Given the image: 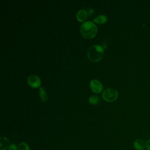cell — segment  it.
Wrapping results in <instances>:
<instances>
[{
    "instance_id": "obj_1",
    "label": "cell",
    "mask_w": 150,
    "mask_h": 150,
    "mask_svg": "<svg viewBox=\"0 0 150 150\" xmlns=\"http://www.w3.org/2000/svg\"><path fill=\"white\" fill-rule=\"evenodd\" d=\"M80 31L81 35L84 38L92 39L97 33V27L93 22L86 21L81 25Z\"/></svg>"
},
{
    "instance_id": "obj_2",
    "label": "cell",
    "mask_w": 150,
    "mask_h": 150,
    "mask_svg": "<svg viewBox=\"0 0 150 150\" xmlns=\"http://www.w3.org/2000/svg\"><path fill=\"white\" fill-rule=\"evenodd\" d=\"M104 56V49L98 45L90 46L87 50V57L93 62H97L102 59Z\"/></svg>"
},
{
    "instance_id": "obj_3",
    "label": "cell",
    "mask_w": 150,
    "mask_h": 150,
    "mask_svg": "<svg viewBox=\"0 0 150 150\" xmlns=\"http://www.w3.org/2000/svg\"><path fill=\"white\" fill-rule=\"evenodd\" d=\"M118 97V91L112 88H107L105 89L102 93V97L107 102H112L116 100Z\"/></svg>"
},
{
    "instance_id": "obj_4",
    "label": "cell",
    "mask_w": 150,
    "mask_h": 150,
    "mask_svg": "<svg viewBox=\"0 0 150 150\" xmlns=\"http://www.w3.org/2000/svg\"><path fill=\"white\" fill-rule=\"evenodd\" d=\"M90 87L95 93H100L103 89L102 83L96 79H92L90 82Z\"/></svg>"
},
{
    "instance_id": "obj_5",
    "label": "cell",
    "mask_w": 150,
    "mask_h": 150,
    "mask_svg": "<svg viewBox=\"0 0 150 150\" xmlns=\"http://www.w3.org/2000/svg\"><path fill=\"white\" fill-rule=\"evenodd\" d=\"M27 82L29 86L33 88L39 87L41 84V80L40 78L35 74L29 76L27 79Z\"/></svg>"
},
{
    "instance_id": "obj_6",
    "label": "cell",
    "mask_w": 150,
    "mask_h": 150,
    "mask_svg": "<svg viewBox=\"0 0 150 150\" xmlns=\"http://www.w3.org/2000/svg\"><path fill=\"white\" fill-rule=\"evenodd\" d=\"M87 12L84 9L79 10L76 13V18L79 22H84L87 17Z\"/></svg>"
},
{
    "instance_id": "obj_7",
    "label": "cell",
    "mask_w": 150,
    "mask_h": 150,
    "mask_svg": "<svg viewBox=\"0 0 150 150\" xmlns=\"http://www.w3.org/2000/svg\"><path fill=\"white\" fill-rule=\"evenodd\" d=\"M134 146L137 150H144L146 146V144L142 139H137L134 142Z\"/></svg>"
},
{
    "instance_id": "obj_8",
    "label": "cell",
    "mask_w": 150,
    "mask_h": 150,
    "mask_svg": "<svg viewBox=\"0 0 150 150\" xmlns=\"http://www.w3.org/2000/svg\"><path fill=\"white\" fill-rule=\"evenodd\" d=\"M9 139L6 137H1L0 138V150H5L9 148Z\"/></svg>"
},
{
    "instance_id": "obj_9",
    "label": "cell",
    "mask_w": 150,
    "mask_h": 150,
    "mask_svg": "<svg viewBox=\"0 0 150 150\" xmlns=\"http://www.w3.org/2000/svg\"><path fill=\"white\" fill-rule=\"evenodd\" d=\"M107 16L104 15H98V16L96 17L94 19V22L97 23H100V24H103L104 23L107 22Z\"/></svg>"
},
{
    "instance_id": "obj_10",
    "label": "cell",
    "mask_w": 150,
    "mask_h": 150,
    "mask_svg": "<svg viewBox=\"0 0 150 150\" xmlns=\"http://www.w3.org/2000/svg\"><path fill=\"white\" fill-rule=\"evenodd\" d=\"M39 96L42 101L45 102L47 100V94L43 87H40L39 88Z\"/></svg>"
},
{
    "instance_id": "obj_11",
    "label": "cell",
    "mask_w": 150,
    "mask_h": 150,
    "mask_svg": "<svg viewBox=\"0 0 150 150\" xmlns=\"http://www.w3.org/2000/svg\"><path fill=\"white\" fill-rule=\"evenodd\" d=\"M18 150H30V148L26 142H22L18 145Z\"/></svg>"
},
{
    "instance_id": "obj_12",
    "label": "cell",
    "mask_w": 150,
    "mask_h": 150,
    "mask_svg": "<svg viewBox=\"0 0 150 150\" xmlns=\"http://www.w3.org/2000/svg\"><path fill=\"white\" fill-rule=\"evenodd\" d=\"M88 100H89V103L90 104L95 105V104H98V103L99 101V98L97 96H91L89 98Z\"/></svg>"
},
{
    "instance_id": "obj_13",
    "label": "cell",
    "mask_w": 150,
    "mask_h": 150,
    "mask_svg": "<svg viewBox=\"0 0 150 150\" xmlns=\"http://www.w3.org/2000/svg\"><path fill=\"white\" fill-rule=\"evenodd\" d=\"M8 149L9 150H18V146L14 144H11Z\"/></svg>"
},
{
    "instance_id": "obj_14",
    "label": "cell",
    "mask_w": 150,
    "mask_h": 150,
    "mask_svg": "<svg viewBox=\"0 0 150 150\" xmlns=\"http://www.w3.org/2000/svg\"><path fill=\"white\" fill-rule=\"evenodd\" d=\"M146 148L148 150H150V139H148L146 142Z\"/></svg>"
},
{
    "instance_id": "obj_15",
    "label": "cell",
    "mask_w": 150,
    "mask_h": 150,
    "mask_svg": "<svg viewBox=\"0 0 150 150\" xmlns=\"http://www.w3.org/2000/svg\"><path fill=\"white\" fill-rule=\"evenodd\" d=\"M94 11V10L93 9H88V12H87V13L88 14V15H91L92 14V13H93Z\"/></svg>"
}]
</instances>
